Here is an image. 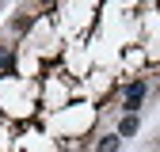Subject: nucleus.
<instances>
[{
    "label": "nucleus",
    "instance_id": "obj_1",
    "mask_svg": "<svg viewBox=\"0 0 160 152\" xmlns=\"http://www.w3.org/2000/svg\"><path fill=\"white\" fill-rule=\"evenodd\" d=\"M145 91H149V84H145V80H133V84L126 88V99H122V110H126V114L141 110V99H145Z\"/></svg>",
    "mask_w": 160,
    "mask_h": 152
},
{
    "label": "nucleus",
    "instance_id": "obj_2",
    "mask_svg": "<svg viewBox=\"0 0 160 152\" xmlns=\"http://www.w3.org/2000/svg\"><path fill=\"white\" fill-rule=\"evenodd\" d=\"M118 133H122V137H133V133H137V118H133V114H126V118H122Z\"/></svg>",
    "mask_w": 160,
    "mask_h": 152
},
{
    "label": "nucleus",
    "instance_id": "obj_3",
    "mask_svg": "<svg viewBox=\"0 0 160 152\" xmlns=\"http://www.w3.org/2000/svg\"><path fill=\"white\" fill-rule=\"evenodd\" d=\"M99 152H118V137H103L99 141Z\"/></svg>",
    "mask_w": 160,
    "mask_h": 152
},
{
    "label": "nucleus",
    "instance_id": "obj_4",
    "mask_svg": "<svg viewBox=\"0 0 160 152\" xmlns=\"http://www.w3.org/2000/svg\"><path fill=\"white\" fill-rule=\"evenodd\" d=\"M0 72H12V53L0 46Z\"/></svg>",
    "mask_w": 160,
    "mask_h": 152
}]
</instances>
